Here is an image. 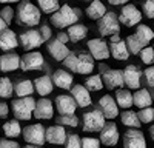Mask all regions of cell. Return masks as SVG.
<instances>
[{
    "label": "cell",
    "mask_w": 154,
    "mask_h": 148,
    "mask_svg": "<svg viewBox=\"0 0 154 148\" xmlns=\"http://www.w3.org/2000/svg\"><path fill=\"white\" fill-rule=\"evenodd\" d=\"M62 62L65 65V68L69 69L71 72L86 76V74H91L94 71V59L93 56H89L86 53H79V54L69 53Z\"/></svg>",
    "instance_id": "1"
},
{
    "label": "cell",
    "mask_w": 154,
    "mask_h": 148,
    "mask_svg": "<svg viewBox=\"0 0 154 148\" xmlns=\"http://www.w3.org/2000/svg\"><path fill=\"white\" fill-rule=\"evenodd\" d=\"M80 9H72L69 5H63V6H59L57 11H54L53 14H51V25L59 29L65 28V26H69V25L72 23H77V20H79L82 17L80 14Z\"/></svg>",
    "instance_id": "2"
},
{
    "label": "cell",
    "mask_w": 154,
    "mask_h": 148,
    "mask_svg": "<svg viewBox=\"0 0 154 148\" xmlns=\"http://www.w3.org/2000/svg\"><path fill=\"white\" fill-rule=\"evenodd\" d=\"M17 23L20 26H37L40 23V9L35 5L26 2H20L19 8H17Z\"/></svg>",
    "instance_id": "3"
},
{
    "label": "cell",
    "mask_w": 154,
    "mask_h": 148,
    "mask_svg": "<svg viewBox=\"0 0 154 148\" xmlns=\"http://www.w3.org/2000/svg\"><path fill=\"white\" fill-rule=\"evenodd\" d=\"M34 106H35V99H32L31 96L17 97L11 102L12 114L17 120H29L32 117Z\"/></svg>",
    "instance_id": "4"
},
{
    "label": "cell",
    "mask_w": 154,
    "mask_h": 148,
    "mask_svg": "<svg viewBox=\"0 0 154 148\" xmlns=\"http://www.w3.org/2000/svg\"><path fill=\"white\" fill-rule=\"evenodd\" d=\"M105 122H106V119L99 108L86 111L82 116V130L85 133H97L105 125Z\"/></svg>",
    "instance_id": "5"
},
{
    "label": "cell",
    "mask_w": 154,
    "mask_h": 148,
    "mask_svg": "<svg viewBox=\"0 0 154 148\" xmlns=\"http://www.w3.org/2000/svg\"><path fill=\"white\" fill-rule=\"evenodd\" d=\"M97 31L102 35H112L119 34L120 26H119V19L114 12H105L99 20H97Z\"/></svg>",
    "instance_id": "6"
},
{
    "label": "cell",
    "mask_w": 154,
    "mask_h": 148,
    "mask_svg": "<svg viewBox=\"0 0 154 148\" xmlns=\"http://www.w3.org/2000/svg\"><path fill=\"white\" fill-rule=\"evenodd\" d=\"M45 127L42 123H31V125L25 127V130H22V136L25 142L28 143H32V145H45L46 140H45Z\"/></svg>",
    "instance_id": "7"
},
{
    "label": "cell",
    "mask_w": 154,
    "mask_h": 148,
    "mask_svg": "<svg viewBox=\"0 0 154 148\" xmlns=\"http://www.w3.org/2000/svg\"><path fill=\"white\" fill-rule=\"evenodd\" d=\"M43 66H45V59L42 53L38 51H31L20 57V68L23 71H37L42 69Z\"/></svg>",
    "instance_id": "8"
},
{
    "label": "cell",
    "mask_w": 154,
    "mask_h": 148,
    "mask_svg": "<svg viewBox=\"0 0 154 148\" xmlns=\"http://www.w3.org/2000/svg\"><path fill=\"white\" fill-rule=\"evenodd\" d=\"M119 130L114 122H105V125L100 130V143L105 146H116L119 142Z\"/></svg>",
    "instance_id": "9"
},
{
    "label": "cell",
    "mask_w": 154,
    "mask_h": 148,
    "mask_svg": "<svg viewBox=\"0 0 154 148\" xmlns=\"http://www.w3.org/2000/svg\"><path fill=\"white\" fill-rule=\"evenodd\" d=\"M123 148H146L145 134L139 128H130L123 133Z\"/></svg>",
    "instance_id": "10"
},
{
    "label": "cell",
    "mask_w": 154,
    "mask_h": 148,
    "mask_svg": "<svg viewBox=\"0 0 154 148\" xmlns=\"http://www.w3.org/2000/svg\"><path fill=\"white\" fill-rule=\"evenodd\" d=\"M32 116L37 120H49V119H53V116H54V103H53V100H49V99H46V97L38 99V100L35 102Z\"/></svg>",
    "instance_id": "11"
},
{
    "label": "cell",
    "mask_w": 154,
    "mask_h": 148,
    "mask_svg": "<svg viewBox=\"0 0 154 148\" xmlns=\"http://www.w3.org/2000/svg\"><path fill=\"white\" fill-rule=\"evenodd\" d=\"M109 54L116 60H128L130 57V51L126 48V43L123 39H120L119 34H112L109 35Z\"/></svg>",
    "instance_id": "12"
},
{
    "label": "cell",
    "mask_w": 154,
    "mask_h": 148,
    "mask_svg": "<svg viewBox=\"0 0 154 148\" xmlns=\"http://www.w3.org/2000/svg\"><path fill=\"white\" fill-rule=\"evenodd\" d=\"M142 20V14L140 11L134 6V5H123L120 16H119V22H122L125 26H136Z\"/></svg>",
    "instance_id": "13"
},
{
    "label": "cell",
    "mask_w": 154,
    "mask_h": 148,
    "mask_svg": "<svg viewBox=\"0 0 154 148\" xmlns=\"http://www.w3.org/2000/svg\"><path fill=\"white\" fill-rule=\"evenodd\" d=\"M97 108L102 111V114L105 116V119L112 120V119H116L119 116V106H117V103H116V99L111 97L109 94H105V96H102L99 99Z\"/></svg>",
    "instance_id": "14"
},
{
    "label": "cell",
    "mask_w": 154,
    "mask_h": 148,
    "mask_svg": "<svg viewBox=\"0 0 154 148\" xmlns=\"http://www.w3.org/2000/svg\"><path fill=\"white\" fill-rule=\"evenodd\" d=\"M19 43L22 45L23 49H26V51H31L34 48H38L42 43H43V39L38 31L35 29H28L19 35Z\"/></svg>",
    "instance_id": "15"
},
{
    "label": "cell",
    "mask_w": 154,
    "mask_h": 148,
    "mask_svg": "<svg viewBox=\"0 0 154 148\" xmlns=\"http://www.w3.org/2000/svg\"><path fill=\"white\" fill-rule=\"evenodd\" d=\"M71 91V96L72 99L75 100L77 106L80 108H86L93 103V99H91V94H89V91L86 90L85 85H80V83H72V86L69 88Z\"/></svg>",
    "instance_id": "16"
},
{
    "label": "cell",
    "mask_w": 154,
    "mask_h": 148,
    "mask_svg": "<svg viewBox=\"0 0 154 148\" xmlns=\"http://www.w3.org/2000/svg\"><path fill=\"white\" fill-rule=\"evenodd\" d=\"M140 80H142V71L136 65H128L123 69V85H126L131 90L140 88Z\"/></svg>",
    "instance_id": "17"
},
{
    "label": "cell",
    "mask_w": 154,
    "mask_h": 148,
    "mask_svg": "<svg viewBox=\"0 0 154 148\" xmlns=\"http://www.w3.org/2000/svg\"><path fill=\"white\" fill-rule=\"evenodd\" d=\"M88 49L91 53L94 60H106L111 54H109V46L106 45V42L100 40V39H91L88 40Z\"/></svg>",
    "instance_id": "18"
},
{
    "label": "cell",
    "mask_w": 154,
    "mask_h": 148,
    "mask_svg": "<svg viewBox=\"0 0 154 148\" xmlns=\"http://www.w3.org/2000/svg\"><path fill=\"white\" fill-rule=\"evenodd\" d=\"M54 105L59 114H74L77 109V103L71 94H60L54 99Z\"/></svg>",
    "instance_id": "19"
},
{
    "label": "cell",
    "mask_w": 154,
    "mask_h": 148,
    "mask_svg": "<svg viewBox=\"0 0 154 148\" xmlns=\"http://www.w3.org/2000/svg\"><path fill=\"white\" fill-rule=\"evenodd\" d=\"M103 86L108 90H116L123 86V71L122 69H106L102 74Z\"/></svg>",
    "instance_id": "20"
},
{
    "label": "cell",
    "mask_w": 154,
    "mask_h": 148,
    "mask_svg": "<svg viewBox=\"0 0 154 148\" xmlns=\"http://www.w3.org/2000/svg\"><path fill=\"white\" fill-rule=\"evenodd\" d=\"M66 130L63 128V125L57 123V125H53L45 130V140L51 145H63L66 139Z\"/></svg>",
    "instance_id": "21"
},
{
    "label": "cell",
    "mask_w": 154,
    "mask_h": 148,
    "mask_svg": "<svg viewBox=\"0 0 154 148\" xmlns=\"http://www.w3.org/2000/svg\"><path fill=\"white\" fill-rule=\"evenodd\" d=\"M46 51L54 60H59V62H62L71 53L66 46V43H62L59 39H49L46 43Z\"/></svg>",
    "instance_id": "22"
},
{
    "label": "cell",
    "mask_w": 154,
    "mask_h": 148,
    "mask_svg": "<svg viewBox=\"0 0 154 148\" xmlns=\"http://www.w3.org/2000/svg\"><path fill=\"white\" fill-rule=\"evenodd\" d=\"M51 80H53L54 86L62 88V90H69L74 83V77L66 69H56L54 74L51 76Z\"/></svg>",
    "instance_id": "23"
},
{
    "label": "cell",
    "mask_w": 154,
    "mask_h": 148,
    "mask_svg": "<svg viewBox=\"0 0 154 148\" xmlns=\"http://www.w3.org/2000/svg\"><path fill=\"white\" fill-rule=\"evenodd\" d=\"M20 68V56L17 53H5L0 56V71L11 72Z\"/></svg>",
    "instance_id": "24"
},
{
    "label": "cell",
    "mask_w": 154,
    "mask_h": 148,
    "mask_svg": "<svg viewBox=\"0 0 154 148\" xmlns=\"http://www.w3.org/2000/svg\"><path fill=\"white\" fill-rule=\"evenodd\" d=\"M17 46H19L17 34L9 28H5L0 32V49L2 51H11V49H14Z\"/></svg>",
    "instance_id": "25"
},
{
    "label": "cell",
    "mask_w": 154,
    "mask_h": 148,
    "mask_svg": "<svg viewBox=\"0 0 154 148\" xmlns=\"http://www.w3.org/2000/svg\"><path fill=\"white\" fill-rule=\"evenodd\" d=\"M32 85H34V91L38 96H42V97L51 94V93H53V90H54V83H53V80H51L49 74H45V76L37 77L32 82Z\"/></svg>",
    "instance_id": "26"
},
{
    "label": "cell",
    "mask_w": 154,
    "mask_h": 148,
    "mask_svg": "<svg viewBox=\"0 0 154 148\" xmlns=\"http://www.w3.org/2000/svg\"><path fill=\"white\" fill-rule=\"evenodd\" d=\"M66 34H68L69 42L77 43V42L83 40L85 37H86V34H88V28L85 26V25H82V23H72V25H69V26H68Z\"/></svg>",
    "instance_id": "27"
},
{
    "label": "cell",
    "mask_w": 154,
    "mask_h": 148,
    "mask_svg": "<svg viewBox=\"0 0 154 148\" xmlns=\"http://www.w3.org/2000/svg\"><path fill=\"white\" fill-rule=\"evenodd\" d=\"M152 103V97L151 93L145 88L136 90V93L133 94V105H136L137 108H145V106H151Z\"/></svg>",
    "instance_id": "28"
},
{
    "label": "cell",
    "mask_w": 154,
    "mask_h": 148,
    "mask_svg": "<svg viewBox=\"0 0 154 148\" xmlns=\"http://www.w3.org/2000/svg\"><path fill=\"white\" fill-rule=\"evenodd\" d=\"M119 114H120V120L125 127H128V128H140L142 127V122L139 120V116L136 111L128 108L123 113H119Z\"/></svg>",
    "instance_id": "29"
},
{
    "label": "cell",
    "mask_w": 154,
    "mask_h": 148,
    "mask_svg": "<svg viewBox=\"0 0 154 148\" xmlns=\"http://www.w3.org/2000/svg\"><path fill=\"white\" fill-rule=\"evenodd\" d=\"M105 12H106V8L100 0H91V3L86 8V16L91 20H99Z\"/></svg>",
    "instance_id": "30"
},
{
    "label": "cell",
    "mask_w": 154,
    "mask_h": 148,
    "mask_svg": "<svg viewBox=\"0 0 154 148\" xmlns=\"http://www.w3.org/2000/svg\"><path fill=\"white\" fill-rule=\"evenodd\" d=\"M2 128H3L5 136H6V137H11V139L19 137V136L22 134V125H20V120H17V119L6 120Z\"/></svg>",
    "instance_id": "31"
},
{
    "label": "cell",
    "mask_w": 154,
    "mask_h": 148,
    "mask_svg": "<svg viewBox=\"0 0 154 148\" xmlns=\"http://www.w3.org/2000/svg\"><path fill=\"white\" fill-rule=\"evenodd\" d=\"M114 99H116V103H117L119 108L128 109L133 106V94L130 90H117Z\"/></svg>",
    "instance_id": "32"
},
{
    "label": "cell",
    "mask_w": 154,
    "mask_h": 148,
    "mask_svg": "<svg viewBox=\"0 0 154 148\" xmlns=\"http://www.w3.org/2000/svg\"><path fill=\"white\" fill-rule=\"evenodd\" d=\"M136 37L143 46H146L154 39V31L148 26V25H139L136 28Z\"/></svg>",
    "instance_id": "33"
},
{
    "label": "cell",
    "mask_w": 154,
    "mask_h": 148,
    "mask_svg": "<svg viewBox=\"0 0 154 148\" xmlns=\"http://www.w3.org/2000/svg\"><path fill=\"white\" fill-rule=\"evenodd\" d=\"M14 93L17 97H25V96H32L34 93V85H32V80H19L16 85H14Z\"/></svg>",
    "instance_id": "34"
},
{
    "label": "cell",
    "mask_w": 154,
    "mask_h": 148,
    "mask_svg": "<svg viewBox=\"0 0 154 148\" xmlns=\"http://www.w3.org/2000/svg\"><path fill=\"white\" fill-rule=\"evenodd\" d=\"M86 90L91 93V91H100L103 90V82H102V76L100 74H93V76H89L85 79V83Z\"/></svg>",
    "instance_id": "35"
},
{
    "label": "cell",
    "mask_w": 154,
    "mask_h": 148,
    "mask_svg": "<svg viewBox=\"0 0 154 148\" xmlns=\"http://www.w3.org/2000/svg\"><path fill=\"white\" fill-rule=\"evenodd\" d=\"M14 93V85L8 77H0V99H11Z\"/></svg>",
    "instance_id": "36"
},
{
    "label": "cell",
    "mask_w": 154,
    "mask_h": 148,
    "mask_svg": "<svg viewBox=\"0 0 154 148\" xmlns=\"http://www.w3.org/2000/svg\"><path fill=\"white\" fill-rule=\"evenodd\" d=\"M125 43H126V48H128V51H130V54H134V56H137V54L140 53V49L143 48V45L139 42V39L136 37V34L128 35L126 40H125Z\"/></svg>",
    "instance_id": "37"
},
{
    "label": "cell",
    "mask_w": 154,
    "mask_h": 148,
    "mask_svg": "<svg viewBox=\"0 0 154 148\" xmlns=\"http://www.w3.org/2000/svg\"><path fill=\"white\" fill-rule=\"evenodd\" d=\"M37 5L45 14H53L59 9V0H37Z\"/></svg>",
    "instance_id": "38"
},
{
    "label": "cell",
    "mask_w": 154,
    "mask_h": 148,
    "mask_svg": "<svg viewBox=\"0 0 154 148\" xmlns=\"http://www.w3.org/2000/svg\"><path fill=\"white\" fill-rule=\"evenodd\" d=\"M56 122L60 123V125H66V127H79V119H77L75 114H60L56 117Z\"/></svg>",
    "instance_id": "39"
},
{
    "label": "cell",
    "mask_w": 154,
    "mask_h": 148,
    "mask_svg": "<svg viewBox=\"0 0 154 148\" xmlns=\"http://www.w3.org/2000/svg\"><path fill=\"white\" fill-rule=\"evenodd\" d=\"M137 116H139V120L142 123H151V122H154V108L152 106L140 108Z\"/></svg>",
    "instance_id": "40"
},
{
    "label": "cell",
    "mask_w": 154,
    "mask_h": 148,
    "mask_svg": "<svg viewBox=\"0 0 154 148\" xmlns=\"http://www.w3.org/2000/svg\"><path fill=\"white\" fill-rule=\"evenodd\" d=\"M139 56H140V60H142L143 63H146V65H152L154 63V48H151L148 45L143 46L142 49H140Z\"/></svg>",
    "instance_id": "41"
},
{
    "label": "cell",
    "mask_w": 154,
    "mask_h": 148,
    "mask_svg": "<svg viewBox=\"0 0 154 148\" xmlns=\"http://www.w3.org/2000/svg\"><path fill=\"white\" fill-rule=\"evenodd\" d=\"M65 148H82V137L75 133L66 134V139H65Z\"/></svg>",
    "instance_id": "42"
},
{
    "label": "cell",
    "mask_w": 154,
    "mask_h": 148,
    "mask_svg": "<svg viewBox=\"0 0 154 148\" xmlns=\"http://www.w3.org/2000/svg\"><path fill=\"white\" fill-rule=\"evenodd\" d=\"M100 145L97 137H82V148H100Z\"/></svg>",
    "instance_id": "43"
},
{
    "label": "cell",
    "mask_w": 154,
    "mask_h": 148,
    "mask_svg": "<svg viewBox=\"0 0 154 148\" xmlns=\"http://www.w3.org/2000/svg\"><path fill=\"white\" fill-rule=\"evenodd\" d=\"M142 76H145V83H146V86H154V65H151V66H148L146 69H145V72H142Z\"/></svg>",
    "instance_id": "44"
},
{
    "label": "cell",
    "mask_w": 154,
    "mask_h": 148,
    "mask_svg": "<svg viewBox=\"0 0 154 148\" xmlns=\"http://www.w3.org/2000/svg\"><path fill=\"white\" fill-rule=\"evenodd\" d=\"M0 17L5 20L6 25H9L12 22V17H14V9H12L11 6H5L2 11H0Z\"/></svg>",
    "instance_id": "45"
},
{
    "label": "cell",
    "mask_w": 154,
    "mask_h": 148,
    "mask_svg": "<svg viewBox=\"0 0 154 148\" xmlns=\"http://www.w3.org/2000/svg\"><path fill=\"white\" fill-rule=\"evenodd\" d=\"M143 14L148 19H154V0H146V2H143Z\"/></svg>",
    "instance_id": "46"
},
{
    "label": "cell",
    "mask_w": 154,
    "mask_h": 148,
    "mask_svg": "<svg viewBox=\"0 0 154 148\" xmlns=\"http://www.w3.org/2000/svg\"><path fill=\"white\" fill-rule=\"evenodd\" d=\"M40 35H42V39H43V42H48L49 39H51V35H53V31H51V26L48 23H43L42 26H40Z\"/></svg>",
    "instance_id": "47"
},
{
    "label": "cell",
    "mask_w": 154,
    "mask_h": 148,
    "mask_svg": "<svg viewBox=\"0 0 154 148\" xmlns=\"http://www.w3.org/2000/svg\"><path fill=\"white\" fill-rule=\"evenodd\" d=\"M0 148H20L19 142L12 139H2L0 140Z\"/></svg>",
    "instance_id": "48"
},
{
    "label": "cell",
    "mask_w": 154,
    "mask_h": 148,
    "mask_svg": "<svg viewBox=\"0 0 154 148\" xmlns=\"http://www.w3.org/2000/svg\"><path fill=\"white\" fill-rule=\"evenodd\" d=\"M9 114V106L5 102H0V119H6Z\"/></svg>",
    "instance_id": "49"
},
{
    "label": "cell",
    "mask_w": 154,
    "mask_h": 148,
    "mask_svg": "<svg viewBox=\"0 0 154 148\" xmlns=\"http://www.w3.org/2000/svg\"><path fill=\"white\" fill-rule=\"evenodd\" d=\"M57 39H59L62 43H68V42H69L68 34H66V32H59V34H57Z\"/></svg>",
    "instance_id": "50"
},
{
    "label": "cell",
    "mask_w": 154,
    "mask_h": 148,
    "mask_svg": "<svg viewBox=\"0 0 154 148\" xmlns=\"http://www.w3.org/2000/svg\"><path fill=\"white\" fill-rule=\"evenodd\" d=\"M130 0H108V3L109 5H114V6H117V5H125L128 3Z\"/></svg>",
    "instance_id": "51"
},
{
    "label": "cell",
    "mask_w": 154,
    "mask_h": 148,
    "mask_svg": "<svg viewBox=\"0 0 154 148\" xmlns=\"http://www.w3.org/2000/svg\"><path fill=\"white\" fill-rule=\"evenodd\" d=\"M5 28H8V25L5 23V20H3L2 17H0V32H2V31H3Z\"/></svg>",
    "instance_id": "52"
},
{
    "label": "cell",
    "mask_w": 154,
    "mask_h": 148,
    "mask_svg": "<svg viewBox=\"0 0 154 148\" xmlns=\"http://www.w3.org/2000/svg\"><path fill=\"white\" fill-rule=\"evenodd\" d=\"M17 2H20V0H0V3H6V5H9V3H17Z\"/></svg>",
    "instance_id": "53"
},
{
    "label": "cell",
    "mask_w": 154,
    "mask_h": 148,
    "mask_svg": "<svg viewBox=\"0 0 154 148\" xmlns=\"http://www.w3.org/2000/svg\"><path fill=\"white\" fill-rule=\"evenodd\" d=\"M23 148H43L42 145H32V143H28V145H25Z\"/></svg>",
    "instance_id": "54"
},
{
    "label": "cell",
    "mask_w": 154,
    "mask_h": 148,
    "mask_svg": "<svg viewBox=\"0 0 154 148\" xmlns=\"http://www.w3.org/2000/svg\"><path fill=\"white\" fill-rule=\"evenodd\" d=\"M149 136H151L152 140H154V125H151V127H149Z\"/></svg>",
    "instance_id": "55"
},
{
    "label": "cell",
    "mask_w": 154,
    "mask_h": 148,
    "mask_svg": "<svg viewBox=\"0 0 154 148\" xmlns=\"http://www.w3.org/2000/svg\"><path fill=\"white\" fill-rule=\"evenodd\" d=\"M151 97H152V102H154V86H152V93H151Z\"/></svg>",
    "instance_id": "56"
},
{
    "label": "cell",
    "mask_w": 154,
    "mask_h": 148,
    "mask_svg": "<svg viewBox=\"0 0 154 148\" xmlns=\"http://www.w3.org/2000/svg\"><path fill=\"white\" fill-rule=\"evenodd\" d=\"M82 2H91V0H82Z\"/></svg>",
    "instance_id": "57"
},
{
    "label": "cell",
    "mask_w": 154,
    "mask_h": 148,
    "mask_svg": "<svg viewBox=\"0 0 154 148\" xmlns=\"http://www.w3.org/2000/svg\"><path fill=\"white\" fill-rule=\"evenodd\" d=\"M108 148H116V146H108Z\"/></svg>",
    "instance_id": "58"
},
{
    "label": "cell",
    "mask_w": 154,
    "mask_h": 148,
    "mask_svg": "<svg viewBox=\"0 0 154 148\" xmlns=\"http://www.w3.org/2000/svg\"><path fill=\"white\" fill-rule=\"evenodd\" d=\"M152 31H154V29H152Z\"/></svg>",
    "instance_id": "59"
},
{
    "label": "cell",
    "mask_w": 154,
    "mask_h": 148,
    "mask_svg": "<svg viewBox=\"0 0 154 148\" xmlns=\"http://www.w3.org/2000/svg\"><path fill=\"white\" fill-rule=\"evenodd\" d=\"M152 48H154V46H152Z\"/></svg>",
    "instance_id": "60"
}]
</instances>
